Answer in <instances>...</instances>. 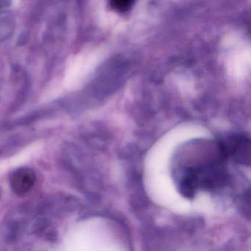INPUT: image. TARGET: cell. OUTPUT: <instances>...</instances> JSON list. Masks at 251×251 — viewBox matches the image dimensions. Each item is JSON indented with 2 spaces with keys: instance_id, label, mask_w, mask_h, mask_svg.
<instances>
[{
  "instance_id": "cell-4",
  "label": "cell",
  "mask_w": 251,
  "mask_h": 251,
  "mask_svg": "<svg viewBox=\"0 0 251 251\" xmlns=\"http://www.w3.org/2000/svg\"><path fill=\"white\" fill-rule=\"evenodd\" d=\"M136 0H110V5L119 12H126L132 8Z\"/></svg>"
},
{
  "instance_id": "cell-1",
  "label": "cell",
  "mask_w": 251,
  "mask_h": 251,
  "mask_svg": "<svg viewBox=\"0 0 251 251\" xmlns=\"http://www.w3.org/2000/svg\"><path fill=\"white\" fill-rule=\"evenodd\" d=\"M227 159L218 141L199 139L182 147L175 157V180L179 192L189 199L200 189L213 190L229 181Z\"/></svg>"
},
{
  "instance_id": "cell-2",
  "label": "cell",
  "mask_w": 251,
  "mask_h": 251,
  "mask_svg": "<svg viewBox=\"0 0 251 251\" xmlns=\"http://www.w3.org/2000/svg\"><path fill=\"white\" fill-rule=\"evenodd\" d=\"M225 156L237 164H251V139L244 133H232L218 141Z\"/></svg>"
},
{
  "instance_id": "cell-3",
  "label": "cell",
  "mask_w": 251,
  "mask_h": 251,
  "mask_svg": "<svg viewBox=\"0 0 251 251\" xmlns=\"http://www.w3.org/2000/svg\"><path fill=\"white\" fill-rule=\"evenodd\" d=\"M36 182V173L29 167H20L10 176V185L14 193L19 196L27 195Z\"/></svg>"
}]
</instances>
